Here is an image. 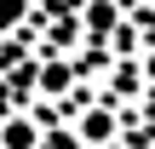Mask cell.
I'll return each mask as SVG.
<instances>
[{"mask_svg": "<svg viewBox=\"0 0 155 149\" xmlns=\"http://www.w3.org/2000/svg\"><path fill=\"white\" fill-rule=\"evenodd\" d=\"M121 0H86L81 6V34L92 40V46H115V34H121Z\"/></svg>", "mask_w": 155, "mask_h": 149, "instance_id": "6da1fadb", "label": "cell"}, {"mask_svg": "<svg viewBox=\"0 0 155 149\" xmlns=\"http://www.w3.org/2000/svg\"><path fill=\"white\" fill-rule=\"evenodd\" d=\"M75 138L92 144V149L115 144V138H121V115H115V103H92V109H81V115H75Z\"/></svg>", "mask_w": 155, "mask_h": 149, "instance_id": "7a4b0ae2", "label": "cell"}, {"mask_svg": "<svg viewBox=\"0 0 155 149\" xmlns=\"http://www.w3.org/2000/svg\"><path fill=\"white\" fill-rule=\"evenodd\" d=\"M75 63L69 57H46V63H35V92L40 98H69V86H75Z\"/></svg>", "mask_w": 155, "mask_h": 149, "instance_id": "3957f363", "label": "cell"}, {"mask_svg": "<svg viewBox=\"0 0 155 149\" xmlns=\"http://www.w3.org/2000/svg\"><path fill=\"white\" fill-rule=\"evenodd\" d=\"M144 92H150L144 63H138V57H121L115 75H109V98H115V103H132V98H144Z\"/></svg>", "mask_w": 155, "mask_h": 149, "instance_id": "277c9868", "label": "cell"}, {"mask_svg": "<svg viewBox=\"0 0 155 149\" xmlns=\"http://www.w3.org/2000/svg\"><path fill=\"white\" fill-rule=\"evenodd\" d=\"M0 149H40V121L35 115H6L0 121Z\"/></svg>", "mask_w": 155, "mask_h": 149, "instance_id": "5b68a950", "label": "cell"}, {"mask_svg": "<svg viewBox=\"0 0 155 149\" xmlns=\"http://www.w3.org/2000/svg\"><path fill=\"white\" fill-rule=\"evenodd\" d=\"M23 11H29V0H0V34H6V29H17V23H23Z\"/></svg>", "mask_w": 155, "mask_h": 149, "instance_id": "8992f818", "label": "cell"}, {"mask_svg": "<svg viewBox=\"0 0 155 149\" xmlns=\"http://www.w3.org/2000/svg\"><path fill=\"white\" fill-rule=\"evenodd\" d=\"M40 149H81L75 132H40Z\"/></svg>", "mask_w": 155, "mask_h": 149, "instance_id": "52a82bcc", "label": "cell"}, {"mask_svg": "<svg viewBox=\"0 0 155 149\" xmlns=\"http://www.w3.org/2000/svg\"><path fill=\"white\" fill-rule=\"evenodd\" d=\"M138 63H144V80H150V86H155V40H150V52H144Z\"/></svg>", "mask_w": 155, "mask_h": 149, "instance_id": "ba28073f", "label": "cell"}]
</instances>
